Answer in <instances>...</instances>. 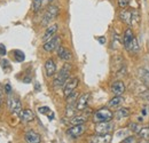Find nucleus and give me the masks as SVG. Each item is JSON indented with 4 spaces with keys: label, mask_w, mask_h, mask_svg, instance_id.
<instances>
[{
    "label": "nucleus",
    "mask_w": 149,
    "mask_h": 143,
    "mask_svg": "<svg viewBox=\"0 0 149 143\" xmlns=\"http://www.w3.org/2000/svg\"><path fill=\"white\" fill-rule=\"evenodd\" d=\"M70 71H71V65L69 63H65L62 67V69L58 71V73L55 76L54 80H53V86H54L55 90H58V88H61V87L64 86V84L69 79Z\"/></svg>",
    "instance_id": "1"
},
{
    "label": "nucleus",
    "mask_w": 149,
    "mask_h": 143,
    "mask_svg": "<svg viewBox=\"0 0 149 143\" xmlns=\"http://www.w3.org/2000/svg\"><path fill=\"white\" fill-rule=\"evenodd\" d=\"M113 118V113L108 108H102L95 111L93 115V121L95 124L97 123H104V121H111Z\"/></svg>",
    "instance_id": "2"
},
{
    "label": "nucleus",
    "mask_w": 149,
    "mask_h": 143,
    "mask_svg": "<svg viewBox=\"0 0 149 143\" xmlns=\"http://www.w3.org/2000/svg\"><path fill=\"white\" fill-rule=\"evenodd\" d=\"M58 13H60V8H58L57 6H49V7L46 9L45 14H44V17H42V21H41V24H42L44 26L49 25V23L53 22V21L57 17Z\"/></svg>",
    "instance_id": "3"
},
{
    "label": "nucleus",
    "mask_w": 149,
    "mask_h": 143,
    "mask_svg": "<svg viewBox=\"0 0 149 143\" xmlns=\"http://www.w3.org/2000/svg\"><path fill=\"white\" fill-rule=\"evenodd\" d=\"M7 103H8V109L10 110V112L16 115V116H19V113L22 112V104H21L19 97L13 95V94H9Z\"/></svg>",
    "instance_id": "4"
},
{
    "label": "nucleus",
    "mask_w": 149,
    "mask_h": 143,
    "mask_svg": "<svg viewBox=\"0 0 149 143\" xmlns=\"http://www.w3.org/2000/svg\"><path fill=\"white\" fill-rule=\"evenodd\" d=\"M78 84H79L78 78H70V79L67 80V83H65L64 86H63V92H64L65 99H67L68 96H70L72 93H74V90L77 88Z\"/></svg>",
    "instance_id": "5"
},
{
    "label": "nucleus",
    "mask_w": 149,
    "mask_h": 143,
    "mask_svg": "<svg viewBox=\"0 0 149 143\" xmlns=\"http://www.w3.org/2000/svg\"><path fill=\"white\" fill-rule=\"evenodd\" d=\"M85 131H86V126L84 124H81V125H72L67 131V134L72 139H77L80 135H83L85 133Z\"/></svg>",
    "instance_id": "6"
},
{
    "label": "nucleus",
    "mask_w": 149,
    "mask_h": 143,
    "mask_svg": "<svg viewBox=\"0 0 149 143\" xmlns=\"http://www.w3.org/2000/svg\"><path fill=\"white\" fill-rule=\"evenodd\" d=\"M60 42H61L60 37L54 36L52 39H49L48 41L44 42L42 48H44V51H46V52H53V51H55V49H57V48L60 47Z\"/></svg>",
    "instance_id": "7"
},
{
    "label": "nucleus",
    "mask_w": 149,
    "mask_h": 143,
    "mask_svg": "<svg viewBox=\"0 0 149 143\" xmlns=\"http://www.w3.org/2000/svg\"><path fill=\"white\" fill-rule=\"evenodd\" d=\"M111 142V135L108 134H97L90 136L88 143H110Z\"/></svg>",
    "instance_id": "8"
},
{
    "label": "nucleus",
    "mask_w": 149,
    "mask_h": 143,
    "mask_svg": "<svg viewBox=\"0 0 149 143\" xmlns=\"http://www.w3.org/2000/svg\"><path fill=\"white\" fill-rule=\"evenodd\" d=\"M88 100H90V94H88V93H85V94L80 95V96L78 97V100H77V103H76L77 111H80V112H83L85 109H87Z\"/></svg>",
    "instance_id": "9"
},
{
    "label": "nucleus",
    "mask_w": 149,
    "mask_h": 143,
    "mask_svg": "<svg viewBox=\"0 0 149 143\" xmlns=\"http://www.w3.org/2000/svg\"><path fill=\"white\" fill-rule=\"evenodd\" d=\"M113 128V124L111 121H104V123H97L95 126V132L97 134H108Z\"/></svg>",
    "instance_id": "10"
},
{
    "label": "nucleus",
    "mask_w": 149,
    "mask_h": 143,
    "mask_svg": "<svg viewBox=\"0 0 149 143\" xmlns=\"http://www.w3.org/2000/svg\"><path fill=\"white\" fill-rule=\"evenodd\" d=\"M111 92L115 96H122L125 92V85L120 80H116L111 84Z\"/></svg>",
    "instance_id": "11"
},
{
    "label": "nucleus",
    "mask_w": 149,
    "mask_h": 143,
    "mask_svg": "<svg viewBox=\"0 0 149 143\" xmlns=\"http://www.w3.org/2000/svg\"><path fill=\"white\" fill-rule=\"evenodd\" d=\"M90 113H91V111H88L87 113H81V115H77V116L74 115V117L70 118L69 124H71V125H81V124H85V121L87 120Z\"/></svg>",
    "instance_id": "12"
},
{
    "label": "nucleus",
    "mask_w": 149,
    "mask_h": 143,
    "mask_svg": "<svg viewBox=\"0 0 149 143\" xmlns=\"http://www.w3.org/2000/svg\"><path fill=\"white\" fill-rule=\"evenodd\" d=\"M45 71H46V76L47 77H53L56 72V64L54 60L48 58L45 62Z\"/></svg>",
    "instance_id": "13"
},
{
    "label": "nucleus",
    "mask_w": 149,
    "mask_h": 143,
    "mask_svg": "<svg viewBox=\"0 0 149 143\" xmlns=\"http://www.w3.org/2000/svg\"><path fill=\"white\" fill-rule=\"evenodd\" d=\"M57 28H58L57 24H52V25H49V26L46 29V31H45V33H44V36H42V41L46 42V41H48L49 39H52L53 37L55 36L56 31H57Z\"/></svg>",
    "instance_id": "14"
},
{
    "label": "nucleus",
    "mask_w": 149,
    "mask_h": 143,
    "mask_svg": "<svg viewBox=\"0 0 149 143\" xmlns=\"http://www.w3.org/2000/svg\"><path fill=\"white\" fill-rule=\"evenodd\" d=\"M25 141H26V143H40L41 137L35 131H29L25 134Z\"/></svg>",
    "instance_id": "15"
},
{
    "label": "nucleus",
    "mask_w": 149,
    "mask_h": 143,
    "mask_svg": "<svg viewBox=\"0 0 149 143\" xmlns=\"http://www.w3.org/2000/svg\"><path fill=\"white\" fill-rule=\"evenodd\" d=\"M19 119H21V121L22 123H30V121H32L33 119H35V115H33V112L31 111V110H29V109H26V110H22V112L19 113Z\"/></svg>",
    "instance_id": "16"
},
{
    "label": "nucleus",
    "mask_w": 149,
    "mask_h": 143,
    "mask_svg": "<svg viewBox=\"0 0 149 143\" xmlns=\"http://www.w3.org/2000/svg\"><path fill=\"white\" fill-rule=\"evenodd\" d=\"M57 55H58V57H60L61 60H63V61H70L71 57H72L71 52H70L68 48L63 47V46H60V47L57 48Z\"/></svg>",
    "instance_id": "17"
},
{
    "label": "nucleus",
    "mask_w": 149,
    "mask_h": 143,
    "mask_svg": "<svg viewBox=\"0 0 149 143\" xmlns=\"http://www.w3.org/2000/svg\"><path fill=\"white\" fill-rule=\"evenodd\" d=\"M134 39V35H133V31L131 30L130 28H127L124 32V36H123V44H124V47L126 49H129L132 40Z\"/></svg>",
    "instance_id": "18"
},
{
    "label": "nucleus",
    "mask_w": 149,
    "mask_h": 143,
    "mask_svg": "<svg viewBox=\"0 0 149 143\" xmlns=\"http://www.w3.org/2000/svg\"><path fill=\"white\" fill-rule=\"evenodd\" d=\"M53 0H33L32 1V10L33 12H39L44 7L48 6Z\"/></svg>",
    "instance_id": "19"
},
{
    "label": "nucleus",
    "mask_w": 149,
    "mask_h": 143,
    "mask_svg": "<svg viewBox=\"0 0 149 143\" xmlns=\"http://www.w3.org/2000/svg\"><path fill=\"white\" fill-rule=\"evenodd\" d=\"M130 113H131L130 109H127V108H120V109H118V110L116 111L115 116H116V119L120 120V119L127 118V117L130 116Z\"/></svg>",
    "instance_id": "20"
},
{
    "label": "nucleus",
    "mask_w": 149,
    "mask_h": 143,
    "mask_svg": "<svg viewBox=\"0 0 149 143\" xmlns=\"http://www.w3.org/2000/svg\"><path fill=\"white\" fill-rule=\"evenodd\" d=\"M131 15H132V13H131L130 10L123 9V10L120 12V14H119V17H120V19H122L124 23H126L127 25H131Z\"/></svg>",
    "instance_id": "21"
},
{
    "label": "nucleus",
    "mask_w": 149,
    "mask_h": 143,
    "mask_svg": "<svg viewBox=\"0 0 149 143\" xmlns=\"http://www.w3.org/2000/svg\"><path fill=\"white\" fill-rule=\"evenodd\" d=\"M76 111H77V108H76V103H70V104H67L65 108V117L68 118H71L76 115Z\"/></svg>",
    "instance_id": "22"
},
{
    "label": "nucleus",
    "mask_w": 149,
    "mask_h": 143,
    "mask_svg": "<svg viewBox=\"0 0 149 143\" xmlns=\"http://www.w3.org/2000/svg\"><path fill=\"white\" fill-rule=\"evenodd\" d=\"M131 13H132V15H131V25L138 26L139 23H140V14H139V12L136 9H134Z\"/></svg>",
    "instance_id": "23"
},
{
    "label": "nucleus",
    "mask_w": 149,
    "mask_h": 143,
    "mask_svg": "<svg viewBox=\"0 0 149 143\" xmlns=\"http://www.w3.org/2000/svg\"><path fill=\"white\" fill-rule=\"evenodd\" d=\"M124 102V97L123 96H115L113 99H111L110 101H109V107L110 108H116L118 107L119 104H122Z\"/></svg>",
    "instance_id": "24"
},
{
    "label": "nucleus",
    "mask_w": 149,
    "mask_h": 143,
    "mask_svg": "<svg viewBox=\"0 0 149 143\" xmlns=\"http://www.w3.org/2000/svg\"><path fill=\"white\" fill-rule=\"evenodd\" d=\"M140 77H141V80L149 86V73L147 71V69H140Z\"/></svg>",
    "instance_id": "25"
},
{
    "label": "nucleus",
    "mask_w": 149,
    "mask_h": 143,
    "mask_svg": "<svg viewBox=\"0 0 149 143\" xmlns=\"http://www.w3.org/2000/svg\"><path fill=\"white\" fill-rule=\"evenodd\" d=\"M138 135L143 140H149V128L148 127H142L141 131L138 133Z\"/></svg>",
    "instance_id": "26"
},
{
    "label": "nucleus",
    "mask_w": 149,
    "mask_h": 143,
    "mask_svg": "<svg viewBox=\"0 0 149 143\" xmlns=\"http://www.w3.org/2000/svg\"><path fill=\"white\" fill-rule=\"evenodd\" d=\"M139 49V45H138V40H136V38L134 37V39L132 40V42H131L130 47H129V52H131V53H134V52H136Z\"/></svg>",
    "instance_id": "27"
},
{
    "label": "nucleus",
    "mask_w": 149,
    "mask_h": 143,
    "mask_svg": "<svg viewBox=\"0 0 149 143\" xmlns=\"http://www.w3.org/2000/svg\"><path fill=\"white\" fill-rule=\"evenodd\" d=\"M13 54H14V57H15V60L17 62H23L24 58H25V55H24V53L22 51H14Z\"/></svg>",
    "instance_id": "28"
},
{
    "label": "nucleus",
    "mask_w": 149,
    "mask_h": 143,
    "mask_svg": "<svg viewBox=\"0 0 149 143\" xmlns=\"http://www.w3.org/2000/svg\"><path fill=\"white\" fill-rule=\"evenodd\" d=\"M77 100H78V93H72L70 96L67 97V104H70V103H77Z\"/></svg>",
    "instance_id": "29"
},
{
    "label": "nucleus",
    "mask_w": 149,
    "mask_h": 143,
    "mask_svg": "<svg viewBox=\"0 0 149 143\" xmlns=\"http://www.w3.org/2000/svg\"><path fill=\"white\" fill-rule=\"evenodd\" d=\"M129 128H130V131H132V132H134V133H139L140 131H141V126H139L136 123H131L130 125H129Z\"/></svg>",
    "instance_id": "30"
},
{
    "label": "nucleus",
    "mask_w": 149,
    "mask_h": 143,
    "mask_svg": "<svg viewBox=\"0 0 149 143\" xmlns=\"http://www.w3.org/2000/svg\"><path fill=\"white\" fill-rule=\"evenodd\" d=\"M38 111H39L40 113H42V115H48V113L51 112V109L48 107H40L38 109Z\"/></svg>",
    "instance_id": "31"
},
{
    "label": "nucleus",
    "mask_w": 149,
    "mask_h": 143,
    "mask_svg": "<svg viewBox=\"0 0 149 143\" xmlns=\"http://www.w3.org/2000/svg\"><path fill=\"white\" fill-rule=\"evenodd\" d=\"M1 65H2V69L6 70V69H10V65H9V62L7 60H2L1 61Z\"/></svg>",
    "instance_id": "32"
},
{
    "label": "nucleus",
    "mask_w": 149,
    "mask_h": 143,
    "mask_svg": "<svg viewBox=\"0 0 149 143\" xmlns=\"http://www.w3.org/2000/svg\"><path fill=\"white\" fill-rule=\"evenodd\" d=\"M129 2H130V0H118V3H119L120 8H125L129 5Z\"/></svg>",
    "instance_id": "33"
},
{
    "label": "nucleus",
    "mask_w": 149,
    "mask_h": 143,
    "mask_svg": "<svg viewBox=\"0 0 149 143\" xmlns=\"http://www.w3.org/2000/svg\"><path fill=\"white\" fill-rule=\"evenodd\" d=\"M5 90H6V93H7L8 95L12 94V87H10L9 84H6V85H5Z\"/></svg>",
    "instance_id": "34"
},
{
    "label": "nucleus",
    "mask_w": 149,
    "mask_h": 143,
    "mask_svg": "<svg viewBox=\"0 0 149 143\" xmlns=\"http://www.w3.org/2000/svg\"><path fill=\"white\" fill-rule=\"evenodd\" d=\"M6 55V48L3 45H0V56H3Z\"/></svg>",
    "instance_id": "35"
},
{
    "label": "nucleus",
    "mask_w": 149,
    "mask_h": 143,
    "mask_svg": "<svg viewBox=\"0 0 149 143\" xmlns=\"http://www.w3.org/2000/svg\"><path fill=\"white\" fill-rule=\"evenodd\" d=\"M132 140H133V137H129L127 140H124V143H131Z\"/></svg>",
    "instance_id": "36"
},
{
    "label": "nucleus",
    "mask_w": 149,
    "mask_h": 143,
    "mask_svg": "<svg viewBox=\"0 0 149 143\" xmlns=\"http://www.w3.org/2000/svg\"><path fill=\"white\" fill-rule=\"evenodd\" d=\"M99 41H100L101 44H104V42H106V39H104V38H100V39H99Z\"/></svg>",
    "instance_id": "37"
},
{
    "label": "nucleus",
    "mask_w": 149,
    "mask_h": 143,
    "mask_svg": "<svg viewBox=\"0 0 149 143\" xmlns=\"http://www.w3.org/2000/svg\"><path fill=\"white\" fill-rule=\"evenodd\" d=\"M1 106H2V99H1V95H0V110H1Z\"/></svg>",
    "instance_id": "38"
},
{
    "label": "nucleus",
    "mask_w": 149,
    "mask_h": 143,
    "mask_svg": "<svg viewBox=\"0 0 149 143\" xmlns=\"http://www.w3.org/2000/svg\"><path fill=\"white\" fill-rule=\"evenodd\" d=\"M139 143H149V140H143V141H141V142Z\"/></svg>",
    "instance_id": "39"
},
{
    "label": "nucleus",
    "mask_w": 149,
    "mask_h": 143,
    "mask_svg": "<svg viewBox=\"0 0 149 143\" xmlns=\"http://www.w3.org/2000/svg\"><path fill=\"white\" fill-rule=\"evenodd\" d=\"M36 90H39V85H38V84H36Z\"/></svg>",
    "instance_id": "40"
},
{
    "label": "nucleus",
    "mask_w": 149,
    "mask_h": 143,
    "mask_svg": "<svg viewBox=\"0 0 149 143\" xmlns=\"http://www.w3.org/2000/svg\"><path fill=\"white\" fill-rule=\"evenodd\" d=\"M147 71H148V73H149V67L147 68Z\"/></svg>",
    "instance_id": "41"
}]
</instances>
